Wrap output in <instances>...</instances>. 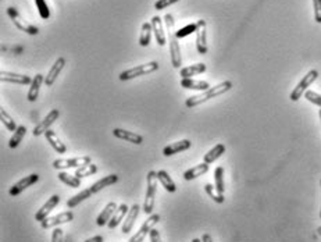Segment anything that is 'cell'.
I'll use <instances>...</instances> for the list:
<instances>
[{"label":"cell","instance_id":"74e56055","mask_svg":"<svg viewBox=\"0 0 321 242\" xmlns=\"http://www.w3.org/2000/svg\"><path fill=\"white\" fill-rule=\"evenodd\" d=\"M196 31H197V22H195V24H188L186 27H183V28H181V30L177 31L174 37L177 38V39L189 37L190 34H193V32H196Z\"/></svg>","mask_w":321,"mask_h":242},{"label":"cell","instance_id":"ffe728a7","mask_svg":"<svg viewBox=\"0 0 321 242\" xmlns=\"http://www.w3.org/2000/svg\"><path fill=\"white\" fill-rule=\"evenodd\" d=\"M139 212H140V206H139L138 203H135L132 207H130V212L127 214L124 224H123V233H124V234L131 233L132 227H134V224H135V220L139 217Z\"/></svg>","mask_w":321,"mask_h":242},{"label":"cell","instance_id":"cb8c5ba5","mask_svg":"<svg viewBox=\"0 0 321 242\" xmlns=\"http://www.w3.org/2000/svg\"><path fill=\"white\" fill-rule=\"evenodd\" d=\"M45 82V77L42 74H37L35 78L32 80V84H31V88L28 91V95H27V99L29 102H35L39 96V91H41V85Z\"/></svg>","mask_w":321,"mask_h":242},{"label":"cell","instance_id":"484cf974","mask_svg":"<svg viewBox=\"0 0 321 242\" xmlns=\"http://www.w3.org/2000/svg\"><path fill=\"white\" fill-rule=\"evenodd\" d=\"M117 181H118V176H117V174H110V176L103 177L102 180L96 181L93 185H91V190H92L93 194H97V192H100L102 190H104L106 187H110V185L116 184Z\"/></svg>","mask_w":321,"mask_h":242},{"label":"cell","instance_id":"f546056e","mask_svg":"<svg viewBox=\"0 0 321 242\" xmlns=\"http://www.w3.org/2000/svg\"><path fill=\"white\" fill-rule=\"evenodd\" d=\"M224 153H226V145H224V144H217L216 146L213 147L212 150H209L207 153L204 154L203 161L204 163H207V164H210V163L217 160L220 156Z\"/></svg>","mask_w":321,"mask_h":242},{"label":"cell","instance_id":"d6986e66","mask_svg":"<svg viewBox=\"0 0 321 242\" xmlns=\"http://www.w3.org/2000/svg\"><path fill=\"white\" fill-rule=\"evenodd\" d=\"M150 24H152V28H153L156 42L159 44V46H164L166 45V34H164V27H163V20L159 15H154Z\"/></svg>","mask_w":321,"mask_h":242},{"label":"cell","instance_id":"ab89813d","mask_svg":"<svg viewBox=\"0 0 321 242\" xmlns=\"http://www.w3.org/2000/svg\"><path fill=\"white\" fill-rule=\"evenodd\" d=\"M305 97H306L310 103H313L316 106L321 107V95H319L317 92H314V91H306V92H305Z\"/></svg>","mask_w":321,"mask_h":242},{"label":"cell","instance_id":"1f68e13d","mask_svg":"<svg viewBox=\"0 0 321 242\" xmlns=\"http://www.w3.org/2000/svg\"><path fill=\"white\" fill-rule=\"evenodd\" d=\"M57 177L61 183H64L68 187H71V188H80L81 187V178H78L75 174L71 176V174H67L64 171H60Z\"/></svg>","mask_w":321,"mask_h":242},{"label":"cell","instance_id":"2e32d148","mask_svg":"<svg viewBox=\"0 0 321 242\" xmlns=\"http://www.w3.org/2000/svg\"><path fill=\"white\" fill-rule=\"evenodd\" d=\"M192 146V142L189 140H183L178 141V142H174V144H170L167 146L163 149V154L166 157H170L173 154L180 153V152H183V150H188L189 147Z\"/></svg>","mask_w":321,"mask_h":242},{"label":"cell","instance_id":"f35d334b","mask_svg":"<svg viewBox=\"0 0 321 242\" xmlns=\"http://www.w3.org/2000/svg\"><path fill=\"white\" fill-rule=\"evenodd\" d=\"M35 3H37L38 11H39L41 17H42L44 20H47V18L50 17V10H49L47 3H46L45 0H35Z\"/></svg>","mask_w":321,"mask_h":242},{"label":"cell","instance_id":"c3c4849f","mask_svg":"<svg viewBox=\"0 0 321 242\" xmlns=\"http://www.w3.org/2000/svg\"><path fill=\"white\" fill-rule=\"evenodd\" d=\"M317 234L319 235H321V226L319 228H317Z\"/></svg>","mask_w":321,"mask_h":242},{"label":"cell","instance_id":"8d00e7d4","mask_svg":"<svg viewBox=\"0 0 321 242\" xmlns=\"http://www.w3.org/2000/svg\"><path fill=\"white\" fill-rule=\"evenodd\" d=\"M96 173H97V166L93 164V163H89V164H85V166H82L80 169H77L75 176L78 177V178H84V177L93 176Z\"/></svg>","mask_w":321,"mask_h":242},{"label":"cell","instance_id":"836d02e7","mask_svg":"<svg viewBox=\"0 0 321 242\" xmlns=\"http://www.w3.org/2000/svg\"><path fill=\"white\" fill-rule=\"evenodd\" d=\"M204 191H206V194H207L216 203H224V200H226L224 194H220V192L217 191V188H216V185L206 184V185H204Z\"/></svg>","mask_w":321,"mask_h":242},{"label":"cell","instance_id":"d590c367","mask_svg":"<svg viewBox=\"0 0 321 242\" xmlns=\"http://www.w3.org/2000/svg\"><path fill=\"white\" fill-rule=\"evenodd\" d=\"M214 183H216V188L220 194H224L226 191V184H224V169L220 166L214 170Z\"/></svg>","mask_w":321,"mask_h":242},{"label":"cell","instance_id":"5b68a950","mask_svg":"<svg viewBox=\"0 0 321 242\" xmlns=\"http://www.w3.org/2000/svg\"><path fill=\"white\" fill-rule=\"evenodd\" d=\"M7 14L8 17L11 18V21L14 22V25L22 32L28 34V35H38L39 34V28H37L35 25L29 24L28 21H25L24 18L21 17V14L15 10L14 7H8L7 8Z\"/></svg>","mask_w":321,"mask_h":242},{"label":"cell","instance_id":"3957f363","mask_svg":"<svg viewBox=\"0 0 321 242\" xmlns=\"http://www.w3.org/2000/svg\"><path fill=\"white\" fill-rule=\"evenodd\" d=\"M159 63L157 61H150V63H146V64H142V66H137L132 67V68H128L125 70L123 73L120 74V80L121 81H128V80H134L137 77H140V75H146V74L154 73L159 70Z\"/></svg>","mask_w":321,"mask_h":242},{"label":"cell","instance_id":"f6af8a7d","mask_svg":"<svg viewBox=\"0 0 321 242\" xmlns=\"http://www.w3.org/2000/svg\"><path fill=\"white\" fill-rule=\"evenodd\" d=\"M164 21H166V24H167V28H168V31H170V35H171V30L174 28V18H173V15L166 14V17H164Z\"/></svg>","mask_w":321,"mask_h":242},{"label":"cell","instance_id":"d4e9b609","mask_svg":"<svg viewBox=\"0 0 321 242\" xmlns=\"http://www.w3.org/2000/svg\"><path fill=\"white\" fill-rule=\"evenodd\" d=\"M180 84H181V87L185 89H196V91H203V92L212 88L209 82H206V81L192 80V78H183Z\"/></svg>","mask_w":321,"mask_h":242},{"label":"cell","instance_id":"6da1fadb","mask_svg":"<svg viewBox=\"0 0 321 242\" xmlns=\"http://www.w3.org/2000/svg\"><path fill=\"white\" fill-rule=\"evenodd\" d=\"M231 88H232V82H231V81H223V82L217 84L216 87H212L210 89L204 91L203 94H200V95H195L188 97V99L185 100V106L192 109V107H195V106H199V104H202V103L210 100L213 97L224 95V94H227Z\"/></svg>","mask_w":321,"mask_h":242},{"label":"cell","instance_id":"e0dca14e","mask_svg":"<svg viewBox=\"0 0 321 242\" xmlns=\"http://www.w3.org/2000/svg\"><path fill=\"white\" fill-rule=\"evenodd\" d=\"M64 66H66V59H64V57H58V59L56 60V63L53 64V67L49 70L47 75L45 77V84H46L47 87H50V85L54 84V81L57 80L58 74L61 73V70L64 68Z\"/></svg>","mask_w":321,"mask_h":242},{"label":"cell","instance_id":"ac0fdd59","mask_svg":"<svg viewBox=\"0 0 321 242\" xmlns=\"http://www.w3.org/2000/svg\"><path fill=\"white\" fill-rule=\"evenodd\" d=\"M117 207H118V206L116 205V202H109L107 205L104 206V209L102 210V213L97 216V219H96V224H97L99 227H103V226L109 224V221L111 220V217H113L114 213H116Z\"/></svg>","mask_w":321,"mask_h":242},{"label":"cell","instance_id":"681fc988","mask_svg":"<svg viewBox=\"0 0 321 242\" xmlns=\"http://www.w3.org/2000/svg\"><path fill=\"white\" fill-rule=\"evenodd\" d=\"M192 242H202V240H197V238H195V240H192Z\"/></svg>","mask_w":321,"mask_h":242},{"label":"cell","instance_id":"7bdbcfd3","mask_svg":"<svg viewBox=\"0 0 321 242\" xmlns=\"http://www.w3.org/2000/svg\"><path fill=\"white\" fill-rule=\"evenodd\" d=\"M177 1H180V0H157V1L154 3V8H156V10H163V8H167L168 6L174 4Z\"/></svg>","mask_w":321,"mask_h":242},{"label":"cell","instance_id":"d6a6232c","mask_svg":"<svg viewBox=\"0 0 321 242\" xmlns=\"http://www.w3.org/2000/svg\"><path fill=\"white\" fill-rule=\"evenodd\" d=\"M25 134H27V128L24 127V125H20L17 130L13 134V137L10 138V142H8V146L11 147V149H15V147L18 146L20 144H21L22 138L25 137Z\"/></svg>","mask_w":321,"mask_h":242},{"label":"cell","instance_id":"4316f807","mask_svg":"<svg viewBox=\"0 0 321 242\" xmlns=\"http://www.w3.org/2000/svg\"><path fill=\"white\" fill-rule=\"evenodd\" d=\"M206 70H207V66H206L204 63H196V64H192V66L181 68L180 75H181L183 78H190V77H193V75L204 73Z\"/></svg>","mask_w":321,"mask_h":242},{"label":"cell","instance_id":"83f0119b","mask_svg":"<svg viewBox=\"0 0 321 242\" xmlns=\"http://www.w3.org/2000/svg\"><path fill=\"white\" fill-rule=\"evenodd\" d=\"M152 34H153L152 24H150V22H143V24H142V28H140V35H139V45H140L142 48L149 46L150 39H152Z\"/></svg>","mask_w":321,"mask_h":242},{"label":"cell","instance_id":"8fae6325","mask_svg":"<svg viewBox=\"0 0 321 242\" xmlns=\"http://www.w3.org/2000/svg\"><path fill=\"white\" fill-rule=\"evenodd\" d=\"M58 117H60V111H58L57 109H53V110L34 128V132H32V134H34L35 137H39V135H42V134H45L46 131H49V130H50V125L53 124Z\"/></svg>","mask_w":321,"mask_h":242},{"label":"cell","instance_id":"30bf717a","mask_svg":"<svg viewBox=\"0 0 321 242\" xmlns=\"http://www.w3.org/2000/svg\"><path fill=\"white\" fill-rule=\"evenodd\" d=\"M196 50L199 54H206L207 53V34H206V21L204 20L197 21Z\"/></svg>","mask_w":321,"mask_h":242},{"label":"cell","instance_id":"ba28073f","mask_svg":"<svg viewBox=\"0 0 321 242\" xmlns=\"http://www.w3.org/2000/svg\"><path fill=\"white\" fill-rule=\"evenodd\" d=\"M74 220V213L71 210H67L57 214V216H53V217H47L41 223V227L44 230H49V228L57 227L60 224H64V223H70Z\"/></svg>","mask_w":321,"mask_h":242},{"label":"cell","instance_id":"f907efd6","mask_svg":"<svg viewBox=\"0 0 321 242\" xmlns=\"http://www.w3.org/2000/svg\"><path fill=\"white\" fill-rule=\"evenodd\" d=\"M319 116H320V121H321V110L319 111Z\"/></svg>","mask_w":321,"mask_h":242},{"label":"cell","instance_id":"4dcf8cb0","mask_svg":"<svg viewBox=\"0 0 321 242\" xmlns=\"http://www.w3.org/2000/svg\"><path fill=\"white\" fill-rule=\"evenodd\" d=\"M157 178H159V181H160L161 187H163L166 191L171 192V194H174V192L177 191V187H175L174 181L171 180V177L168 176L167 171H164V170L157 171Z\"/></svg>","mask_w":321,"mask_h":242},{"label":"cell","instance_id":"7402d4cb","mask_svg":"<svg viewBox=\"0 0 321 242\" xmlns=\"http://www.w3.org/2000/svg\"><path fill=\"white\" fill-rule=\"evenodd\" d=\"M209 171V164L207 163H200V164H196V166H193L192 169L186 170L185 173H183V180L185 181H192V180H195L197 177L203 176Z\"/></svg>","mask_w":321,"mask_h":242},{"label":"cell","instance_id":"8992f818","mask_svg":"<svg viewBox=\"0 0 321 242\" xmlns=\"http://www.w3.org/2000/svg\"><path fill=\"white\" fill-rule=\"evenodd\" d=\"M160 221V214L157 213H152L147 219L145 220V223L142 224V227L139 228V231L137 234L130 238V242H142L145 240L147 234H150V231L153 230V227Z\"/></svg>","mask_w":321,"mask_h":242},{"label":"cell","instance_id":"603a6c76","mask_svg":"<svg viewBox=\"0 0 321 242\" xmlns=\"http://www.w3.org/2000/svg\"><path fill=\"white\" fill-rule=\"evenodd\" d=\"M45 137H46V140H47V142L50 144V146L57 152V153L60 154H64L67 152V147L66 145L61 142V140L58 138L57 135H56V132L51 131V130H49V131L45 132Z\"/></svg>","mask_w":321,"mask_h":242},{"label":"cell","instance_id":"bcb514c9","mask_svg":"<svg viewBox=\"0 0 321 242\" xmlns=\"http://www.w3.org/2000/svg\"><path fill=\"white\" fill-rule=\"evenodd\" d=\"M85 242H104V238H103L102 235H95V237H92V238H89Z\"/></svg>","mask_w":321,"mask_h":242},{"label":"cell","instance_id":"816d5d0a","mask_svg":"<svg viewBox=\"0 0 321 242\" xmlns=\"http://www.w3.org/2000/svg\"><path fill=\"white\" fill-rule=\"evenodd\" d=\"M320 219H321V209H320Z\"/></svg>","mask_w":321,"mask_h":242},{"label":"cell","instance_id":"5bb4252c","mask_svg":"<svg viewBox=\"0 0 321 242\" xmlns=\"http://www.w3.org/2000/svg\"><path fill=\"white\" fill-rule=\"evenodd\" d=\"M113 135L118 138V140L127 141L130 144H135V145H140L143 142V137L139 135L137 132H131L127 131V130H123V128H114L113 130Z\"/></svg>","mask_w":321,"mask_h":242},{"label":"cell","instance_id":"7dc6e473","mask_svg":"<svg viewBox=\"0 0 321 242\" xmlns=\"http://www.w3.org/2000/svg\"><path fill=\"white\" fill-rule=\"evenodd\" d=\"M202 242H213V238L210 234H203L202 237Z\"/></svg>","mask_w":321,"mask_h":242},{"label":"cell","instance_id":"e575fe53","mask_svg":"<svg viewBox=\"0 0 321 242\" xmlns=\"http://www.w3.org/2000/svg\"><path fill=\"white\" fill-rule=\"evenodd\" d=\"M0 121L3 123V125H4V127L7 128L8 131L14 132L15 130L18 128V127L15 125V121L13 120V117H11V116H10V114H8L7 111L4 110L3 107L0 109Z\"/></svg>","mask_w":321,"mask_h":242},{"label":"cell","instance_id":"277c9868","mask_svg":"<svg viewBox=\"0 0 321 242\" xmlns=\"http://www.w3.org/2000/svg\"><path fill=\"white\" fill-rule=\"evenodd\" d=\"M317 78H319V71H317V70H310V71L300 80L299 84L296 85V88L291 92L289 99H291L292 102H298L300 97H302V95L306 92L307 88H309Z\"/></svg>","mask_w":321,"mask_h":242},{"label":"cell","instance_id":"f1b7e54d","mask_svg":"<svg viewBox=\"0 0 321 242\" xmlns=\"http://www.w3.org/2000/svg\"><path fill=\"white\" fill-rule=\"evenodd\" d=\"M92 195H93V192H92L91 187H89L88 190H84V191L80 192V194L74 195L73 198L68 199V200H67V206H68L70 209H74V207H77V206L80 205L81 202H84V200L91 198Z\"/></svg>","mask_w":321,"mask_h":242},{"label":"cell","instance_id":"7a4b0ae2","mask_svg":"<svg viewBox=\"0 0 321 242\" xmlns=\"http://www.w3.org/2000/svg\"><path fill=\"white\" fill-rule=\"evenodd\" d=\"M146 180H147V190H146V196H145V205H143V212L150 216L153 213V207H154V198H156V191H157V171H149L147 176H146Z\"/></svg>","mask_w":321,"mask_h":242},{"label":"cell","instance_id":"9a60e30c","mask_svg":"<svg viewBox=\"0 0 321 242\" xmlns=\"http://www.w3.org/2000/svg\"><path fill=\"white\" fill-rule=\"evenodd\" d=\"M170 54H171L173 67L180 68L183 64V54H181V48L178 44V39L175 37H170Z\"/></svg>","mask_w":321,"mask_h":242},{"label":"cell","instance_id":"4fadbf2b","mask_svg":"<svg viewBox=\"0 0 321 242\" xmlns=\"http://www.w3.org/2000/svg\"><path fill=\"white\" fill-rule=\"evenodd\" d=\"M58 203H60V196H58V195H53V196L49 198V200H47V202H46V203H45V205L38 210L37 214H35V220L42 223L45 219L49 217V213H50L51 210L58 205Z\"/></svg>","mask_w":321,"mask_h":242},{"label":"cell","instance_id":"ee69618b","mask_svg":"<svg viewBox=\"0 0 321 242\" xmlns=\"http://www.w3.org/2000/svg\"><path fill=\"white\" fill-rule=\"evenodd\" d=\"M149 237H150V242H161L160 231H159V230H156V228H153V230L150 231Z\"/></svg>","mask_w":321,"mask_h":242},{"label":"cell","instance_id":"b9f144b4","mask_svg":"<svg viewBox=\"0 0 321 242\" xmlns=\"http://www.w3.org/2000/svg\"><path fill=\"white\" fill-rule=\"evenodd\" d=\"M64 241V231L60 227L54 228L51 233V242H63Z\"/></svg>","mask_w":321,"mask_h":242},{"label":"cell","instance_id":"60d3db41","mask_svg":"<svg viewBox=\"0 0 321 242\" xmlns=\"http://www.w3.org/2000/svg\"><path fill=\"white\" fill-rule=\"evenodd\" d=\"M314 20L317 24H321V0H313Z\"/></svg>","mask_w":321,"mask_h":242},{"label":"cell","instance_id":"7c38bea8","mask_svg":"<svg viewBox=\"0 0 321 242\" xmlns=\"http://www.w3.org/2000/svg\"><path fill=\"white\" fill-rule=\"evenodd\" d=\"M0 81L1 82L18 84V85H29V84H32V80H31V77H28V75L11 73V71H1L0 73Z\"/></svg>","mask_w":321,"mask_h":242},{"label":"cell","instance_id":"9c48e42d","mask_svg":"<svg viewBox=\"0 0 321 242\" xmlns=\"http://www.w3.org/2000/svg\"><path fill=\"white\" fill-rule=\"evenodd\" d=\"M38 181H39V176H38V174H31V176L28 177H24L22 180L17 181V183L10 188L8 194H10L11 196H17V195H20L21 192L25 191L27 188H29L31 185L37 184Z\"/></svg>","mask_w":321,"mask_h":242},{"label":"cell","instance_id":"52a82bcc","mask_svg":"<svg viewBox=\"0 0 321 242\" xmlns=\"http://www.w3.org/2000/svg\"><path fill=\"white\" fill-rule=\"evenodd\" d=\"M92 163L91 156H81V157H74V159H57L53 161V167L56 170H64L71 169V167H77L80 169L85 164Z\"/></svg>","mask_w":321,"mask_h":242},{"label":"cell","instance_id":"44dd1931","mask_svg":"<svg viewBox=\"0 0 321 242\" xmlns=\"http://www.w3.org/2000/svg\"><path fill=\"white\" fill-rule=\"evenodd\" d=\"M130 212V207L127 203H123V205H120L117 207L116 213H114V216L111 217V220L109 221V224H107V227L110 230H114V228L121 223V221H124V219L127 217V214Z\"/></svg>","mask_w":321,"mask_h":242}]
</instances>
